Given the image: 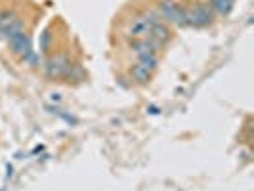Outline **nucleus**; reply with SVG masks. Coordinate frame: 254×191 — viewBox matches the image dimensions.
Segmentation results:
<instances>
[{
  "label": "nucleus",
  "mask_w": 254,
  "mask_h": 191,
  "mask_svg": "<svg viewBox=\"0 0 254 191\" xmlns=\"http://www.w3.org/2000/svg\"><path fill=\"white\" fill-rule=\"evenodd\" d=\"M151 23H149V19L145 17V15H138V17H134L132 21H130V27H128V35L134 38V40H138V38H145L149 35V31H151Z\"/></svg>",
  "instance_id": "nucleus-2"
},
{
  "label": "nucleus",
  "mask_w": 254,
  "mask_h": 191,
  "mask_svg": "<svg viewBox=\"0 0 254 191\" xmlns=\"http://www.w3.org/2000/svg\"><path fill=\"white\" fill-rule=\"evenodd\" d=\"M210 8L212 12H216L218 15H229L231 8H233V2L231 0H210Z\"/></svg>",
  "instance_id": "nucleus-8"
},
{
  "label": "nucleus",
  "mask_w": 254,
  "mask_h": 191,
  "mask_svg": "<svg viewBox=\"0 0 254 191\" xmlns=\"http://www.w3.org/2000/svg\"><path fill=\"white\" fill-rule=\"evenodd\" d=\"M21 31H23V23H21V19L15 17L12 23L2 31V35H4L6 38H10V37H13V35H17V33H21Z\"/></svg>",
  "instance_id": "nucleus-10"
},
{
  "label": "nucleus",
  "mask_w": 254,
  "mask_h": 191,
  "mask_svg": "<svg viewBox=\"0 0 254 191\" xmlns=\"http://www.w3.org/2000/svg\"><path fill=\"white\" fill-rule=\"evenodd\" d=\"M130 48H132V52L140 58V56H147V54H157V50L161 48V44L155 42L153 38L145 37V38H138V40H132Z\"/></svg>",
  "instance_id": "nucleus-4"
},
{
  "label": "nucleus",
  "mask_w": 254,
  "mask_h": 191,
  "mask_svg": "<svg viewBox=\"0 0 254 191\" xmlns=\"http://www.w3.org/2000/svg\"><path fill=\"white\" fill-rule=\"evenodd\" d=\"M138 64L143 65L145 69H149V71H155L157 69V65H159V58H157V54H147V56H140L138 58Z\"/></svg>",
  "instance_id": "nucleus-9"
},
{
  "label": "nucleus",
  "mask_w": 254,
  "mask_h": 191,
  "mask_svg": "<svg viewBox=\"0 0 254 191\" xmlns=\"http://www.w3.org/2000/svg\"><path fill=\"white\" fill-rule=\"evenodd\" d=\"M214 12L210 4H197L195 8L186 10V23L188 27H206L212 23Z\"/></svg>",
  "instance_id": "nucleus-1"
},
{
  "label": "nucleus",
  "mask_w": 254,
  "mask_h": 191,
  "mask_svg": "<svg viewBox=\"0 0 254 191\" xmlns=\"http://www.w3.org/2000/svg\"><path fill=\"white\" fill-rule=\"evenodd\" d=\"M231 2H233V0H231Z\"/></svg>",
  "instance_id": "nucleus-12"
},
{
  "label": "nucleus",
  "mask_w": 254,
  "mask_h": 191,
  "mask_svg": "<svg viewBox=\"0 0 254 191\" xmlns=\"http://www.w3.org/2000/svg\"><path fill=\"white\" fill-rule=\"evenodd\" d=\"M8 42H10V48H12L13 54H19L21 58H25L27 54H31V38L25 35V31H21V33H17V35H13V37L8 38Z\"/></svg>",
  "instance_id": "nucleus-3"
},
{
  "label": "nucleus",
  "mask_w": 254,
  "mask_h": 191,
  "mask_svg": "<svg viewBox=\"0 0 254 191\" xmlns=\"http://www.w3.org/2000/svg\"><path fill=\"white\" fill-rule=\"evenodd\" d=\"M147 37L153 38L155 42H159V44L163 46L166 40L170 38V29H168V25H166L165 21H159V23H155V25L151 27V31H149Z\"/></svg>",
  "instance_id": "nucleus-6"
},
{
  "label": "nucleus",
  "mask_w": 254,
  "mask_h": 191,
  "mask_svg": "<svg viewBox=\"0 0 254 191\" xmlns=\"http://www.w3.org/2000/svg\"><path fill=\"white\" fill-rule=\"evenodd\" d=\"M23 62L27 65H31V67H38L40 65V58H38L35 52H31V54H27L25 58H23Z\"/></svg>",
  "instance_id": "nucleus-11"
},
{
  "label": "nucleus",
  "mask_w": 254,
  "mask_h": 191,
  "mask_svg": "<svg viewBox=\"0 0 254 191\" xmlns=\"http://www.w3.org/2000/svg\"><path fill=\"white\" fill-rule=\"evenodd\" d=\"M130 75H132V78H134V82H136V84H147V82L151 80V71H149V69H145V67L140 65V64L132 65Z\"/></svg>",
  "instance_id": "nucleus-7"
},
{
  "label": "nucleus",
  "mask_w": 254,
  "mask_h": 191,
  "mask_svg": "<svg viewBox=\"0 0 254 191\" xmlns=\"http://www.w3.org/2000/svg\"><path fill=\"white\" fill-rule=\"evenodd\" d=\"M67 69H69V62L65 56H58V58H52L48 65H46V73L50 76H64L67 75Z\"/></svg>",
  "instance_id": "nucleus-5"
}]
</instances>
